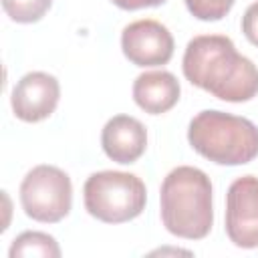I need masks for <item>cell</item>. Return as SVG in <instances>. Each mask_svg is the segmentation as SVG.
I'll list each match as a JSON object with an SVG mask.
<instances>
[{"instance_id": "6da1fadb", "label": "cell", "mask_w": 258, "mask_h": 258, "mask_svg": "<svg viewBox=\"0 0 258 258\" xmlns=\"http://www.w3.org/2000/svg\"><path fill=\"white\" fill-rule=\"evenodd\" d=\"M181 69L185 79L228 103H244L258 95V69L242 56L232 38L202 34L187 42Z\"/></svg>"}, {"instance_id": "7a4b0ae2", "label": "cell", "mask_w": 258, "mask_h": 258, "mask_svg": "<svg viewBox=\"0 0 258 258\" xmlns=\"http://www.w3.org/2000/svg\"><path fill=\"white\" fill-rule=\"evenodd\" d=\"M161 222L165 230L177 238L202 240L210 234L214 224L212 181L191 165L171 169L159 191Z\"/></svg>"}, {"instance_id": "3957f363", "label": "cell", "mask_w": 258, "mask_h": 258, "mask_svg": "<svg viewBox=\"0 0 258 258\" xmlns=\"http://www.w3.org/2000/svg\"><path fill=\"white\" fill-rule=\"evenodd\" d=\"M187 141L218 165H244L258 155V127L246 117L216 109L200 111L189 121Z\"/></svg>"}, {"instance_id": "277c9868", "label": "cell", "mask_w": 258, "mask_h": 258, "mask_svg": "<svg viewBox=\"0 0 258 258\" xmlns=\"http://www.w3.org/2000/svg\"><path fill=\"white\" fill-rule=\"evenodd\" d=\"M85 210L105 224H123L135 220L147 202V189L141 177L127 171H97L83 185Z\"/></svg>"}, {"instance_id": "5b68a950", "label": "cell", "mask_w": 258, "mask_h": 258, "mask_svg": "<svg viewBox=\"0 0 258 258\" xmlns=\"http://www.w3.org/2000/svg\"><path fill=\"white\" fill-rule=\"evenodd\" d=\"M20 204L24 214L36 222H60L73 208L71 177L54 165L32 167L20 183Z\"/></svg>"}, {"instance_id": "8992f818", "label": "cell", "mask_w": 258, "mask_h": 258, "mask_svg": "<svg viewBox=\"0 0 258 258\" xmlns=\"http://www.w3.org/2000/svg\"><path fill=\"white\" fill-rule=\"evenodd\" d=\"M226 234L238 248H258V177L242 175L228 187Z\"/></svg>"}, {"instance_id": "52a82bcc", "label": "cell", "mask_w": 258, "mask_h": 258, "mask_svg": "<svg viewBox=\"0 0 258 258\" xmlns=\"http://www.w3.org/2000/svg\"><path fill=\"white\" fill-rule=\"evenodd\" d=\"M121 48L125 58L137 67H161L171 60L175 44L167 26L145 18L123 28Z\"/></svg>"}, {"instance_id": "ba28073f", "label": "cell", "mask_w": 258, "mask_h": 258, "mask_svg": "<svg viewBox=\"0 0 258 258\" xmlns=\"http://www.w3.org/2000/svg\"><path fill=\"white\" fill-rule=\"evenodd\" d=\"M60 99L58 81L42 71L26 73L12 89V111L24 123H38L50 117Z\"/></svg>"}, {"instance_id": "9c48e42d", "label": "cell", "mask_w": 258, "mask_h": 258, "mask_svg": "<svg viewBox=\"0 0 258 258\" xmlns=\"http://www.w3.org/2000/svg\"><path fill=\"white\" fill-rule=\"evenodd\" d=\"M101 147L105 155L117 163H135L145 153L147 129L131 115H115L101 131Z\"/></svg>"}, {"instance_id": "30bf717a", "label": "cell", "mask_w": 258, "mask_h": 258, "mask_svg": "<svg viewBox=\"0 0 258 258\" xmlns=\"http://www.w3.org/2000/svg\"><path fill=\"white\" fill-rule=\"evenodd\" d=\"M179 81L169 71H149L135 79L133 101L149 115H161L179 101Z\"/></svg>"}, {"instance_id": "8fae6325", "label": "cell", "mask_w": 258, "mask_h": 258, "mask_svg": "<svg viewBox=\"0 0 258 258\" xmlns=\"http://www.w3.org/2000/svg\"><path fill=\"white\" fill-rule=\"evenodd\" d=\"M10 258H24V256H42V258H58L60 248L58 242L44 232H22L12 240L8 250Z\"/></svg>"}, {"instance_id": "7c38bea8", "label": "cell", "mask_w": 258, "mask_h": 258, "mask_svg": "<svg viewBox=\"0 0 258 258\" xmlns=\"http://www.w3.org/2000/svg\"><path fill=\"white\" fill-rule=\"evenodd\" d=\"M52 0H2L6 16L18 24L38 22L50 8Z\"/></svg>"}, {"instance_id": "4fadbf2b", "label": "cell", "mask_w": 258, "mask_h": 258, "mask_svg": "<svg viewBox=\"0 0 258 258\" xmlns=\"http://www.w3.org/2000/svg\"><path fill=\"white\" fill-rule=\"evenodd\" d=\"M236 0H185V6L191 16L204 22L222 20L234 6Z\"/></svg>"}, {"instance_id": "5bb4252c", "label": "cell", "mask_w": 258, "mask_h": 258, "mask_svg": "<svg viewBox=\"0 0 258 258\" xmlns=\"http://www.w3.org/2000/svg\"><path fill=\"white\" fill-rule=\"evenodd\" d=\"M242 32L254 46H258V2L246 8L242 16Z\"/></svg>"}, {"instance_id": "9a60e30c", "label": "cell", "mask_w": 258, "mask_h": 258, "mask_svg": "<svg viewBox=\"0 0 258 258\" xmlns=\"http://www.w3.org/2000/svg\"><path fill=\"white\" fill-rule=\"evenodd\" d=\"M115 6H119L121 10H141V8H151V6H159L165 0H111Z\"/></svg>"}]
</instances>
